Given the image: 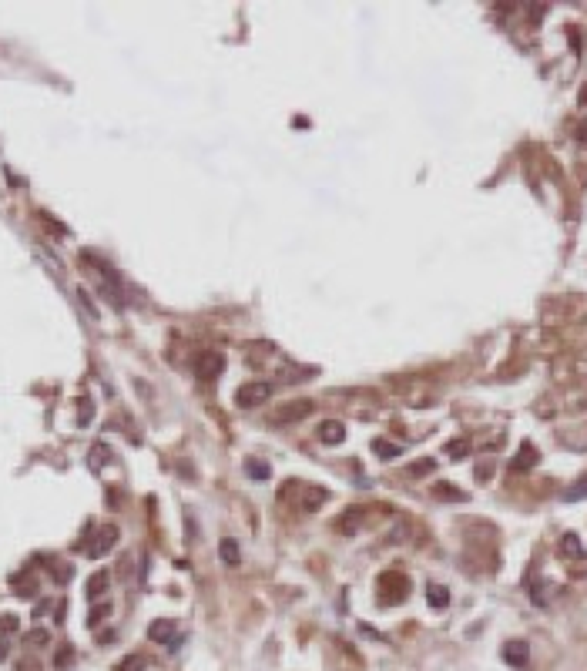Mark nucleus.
<instances>
[{
  "mask_svg": "<svg viewBox=\"0 0 587 671\" xmlns=\"http://www.w3.org/2000/svg\"><path fill=\"white\" fill-rule=\"evenodd\" d=\"M148 668V658L144 655H128V658L118 665V671H144Z\"/></svg>",
  "mask_w": 587,
  "mask_h": 671,
  "instance_id": "obj_17",
  "label": "nucleus"
},
{
  "mask_svg": "<svg viewBox=\"0 0 587 671\" xmlns=\"http://www.w3.org/2000/svg\"><path fill=\"white\" fill-rule=\"evenodd\" d=\"M51 641V634L44 631V628H34V631L24 638V645H30V648H40V645H47Z\"/></svg>",
  "mask_w": 587,
  "mask_h": 671,
  "instance_id": "obj_21",
  "label": "nucleus"
},
{
  "mask_svg": "<svg viewBox=\"0 0 587 671\" xmlns=\"http://www.w3.org/2000/svg\"><path fill=\"white\" fill-rule=\"evenodd\" d=\"M503 661L513 665V668H523V665L530 661V648H527V641H511V645H503Z\"/></svg>",
  "mask_w": 587,
  "mask_h": 671,
  "instance_id": "obj_8",
  "label": "nucleus"
},
{
  "mask_svg": "<svg viewBox=\"0 0 587 671\" xmlns=\"http://www.w3.org/2000/svg\"><path fill=\"white\" fill-rule=\"evenodd\" d=\"M71 661H74V648L64 645L61 651H57V655H54V668H57V671H64L67 665H71Z\"/></svg>",
  "mask_w": 587,
  "mask_h": 671,
  "instance_id": "obj_20",
  "label": "nucleus"
},
{
  "mask_svg": "<svg viewBox=\"0 0 587 671\" xmlns=\"http://www.w3.org/2000/svg\"><path fill=\"white\" fill-rule=\"evenodd\" d=\"M268 396H272V386H268V383H245V386L235 390V403L242 406V410H252V406L266 403Z\"/></svg>",
  "mask_w": 587,
  "mask_h": 671,
  "instance_id": "obj_2",
  "label": "nucleus"
},
{
  "mask_svg": "<svg viewBox=\"0 0 587 671\" xmlns=\"http://www.w3.org/2000/svg\"><path fill=\"white\" fill-rule=\"evenodd\" d=\"M91 417H94V406H91V400H81V427H84Z\"/></svg>",
  "mask_w": 587,
  "mask_h": 671,
  "instance_id": "obj_25",
  "label": "nucleus"
},
{
  "mask_svg": "<svg viewBox=\"0 0 587 671\" xmlns=\"http://www.w3.org/2000/svg\"><path fill=\"white\" fill-rule=\"evenodd\" d=\"M245 470H249V477H256V480H268V477H272L268 463H258V460H249V463H245Z\"/></svg>",
  "mask_w": 587,
  "mask_h": 671,
  "instance_id": "obj_19",
  "label": "nucleus"
},
{
  "mask_svg": "<svg viewBox=\"0 0 587 671\" xmlns=\"http://www.w3.org/2000/svg\"><path fill=\"white\" fill-rule=\"evenodd\" d=\"M17 628H21V621L13 618V614H0V634H7V638H11Z\"/></svg>",
  "mask_w": 587,
  "mask_h": 671,
  "instance_id": "obj_23",
  "label": "nucleus"
},
{
  "mask_svg": "<svg viewBox=\"0 0 587 671\" xmlns=\"http://www.w3.org/2000/svg\"><path fill=\"white\" fill-rule=\"evenodd\" d=\"M148 638H152L154 645H165L168 651H178V631H175V621H168V618H158L148 628Z\"/></svg>",
  "mask_w": 587,
  "mask_h": 671,
  "instance_id": "obj_3",
  "label": "nucleus"
},
{
  "mask_svg": "<svg viewBox=\"0 0 587 671\" xmlns=\"http://www.w3.org/2000/svg\"><path fill=\"white\" fill-rule=\"evenodd\" d=\"M222 373H225V356L218 353V349L202 353V359H198V376H202V380H218Z\"/></svg>",
  "mask_w": 587,
  "mask_h": 671,
  "instance_id": "obj_4",
  "label": "nucleus"
},
{
  "mask_svg": "<svg viewBox=\"0 0 587 671\" xmlns=\"http://www.w3.org/2000/svg\"><path fill=\"white\" fill-rule=\"evenodd\" d=\"M108 584H111L108 570H94V574H91V581H88V597H91V601H98V597L108 591Z\"/></svg>",
  "mask_w": 587,
  "mask_h": 671,
  "instance_id": "obj_11",
  "label": "nucleus"
},
{
  "mask_svg": "<svg viewBox=\"0 0 587 671\" xmlns=\"http://www.w3.org/2000/svg\"><path fill=\"white\" fill-rule=\"evenodd\" d=\"M115 544H118V527H111V524H108V527H101V531H98L94 544H88V558H104V554H108Z\"/></svg>",
  "mask_w": 587,
  "mask_h": 671,
  "instance_id": "obj_5",
  "label": "nucleus"
},
{
  "mask_svg": "<svg viewBox=\"0 0 587 671\" xmlns=\"http://www.w3.org/2000/svg\"><path fill=\"white\" fill-rule=\"evenodd\" d=\"M561 554H564V558L584 560V547H581V541H577V534H564V541H561Z\"/></svg>",
  "mask_w": 587,
  "mask_h": 671,
  "instance_id": "obj_12",
  "label": "nucleus"
},
{
  "mask_svg": "<svg viewBox=\"0 0 587 671\" xmlns=\"http://www.w3.org/2000/svg\"><path fill=\"white\" fill-rule=\"evenodd\" d=\"M447 453L453 456V460H460V456L470 453V444H467V440H450V444H447Z\"/></svg>",
  "mask_w": 587,
  "mask_h": 671,
  "instance_id": "obj_22",
  "label": "nucleus"
},
{
  "mask_svg": "<svg viewBox=\"0 0 587 671\" xmlns=\"http://www.w3.org/2000/svg\"><path fill=\"white\" fill-rule=\"evenodd\" d=\"M309 413H312V400H295V403L282 406L279 413H275V419L279 423H295V419H306Z\"/></svg>",
  "mask_w": 587,
  "mask_h": 671,
  "instance_id": "obj_7",
  "label": "nucleus"
},
{
  "mask_svg": "<svg viewBox=\"0 0 587 671\" xmlns=\"http://www.w3.org/2000/svg\"><path fill=\"white\" fill-rule=\"evenodd\" d=\"M108 611H111V608H108V604H101V608H98V611H94V614H91V621H88V624H91V628H98V621H101V618H104V614H108Z\"/></svg>",
  "mask_w": 587,
  "mask_h": 671,
  "instance_id": "obj_26",
  "label": "nucleus"
},
{
  "mask_svg": "<svg viewBox=\"0 0 587 671\" xmlns=\"http://www.w3.org/2000/svg\"><path fill=\"white\" fill-rule=\"evenodd\" d=\"M316 436H319V444L336 446V444H343V440H346V427L339 423V419H326V423H319Z\"/></svg>",
  "mask_w": 587,
  "mask_h": 671,
  "instance_id": "obj_6",
  "label": "nucleus"
},
{
  "mask_svg": "<svg viewBox=\"0 0 587 671\" xmlns=\"http://www.w3.org/2000/svg\"><path fill=\"white\" fill-rule=\"evenodd\" d=\"M436 497H443V500H467V494L453 490V487H436Z\"/></svg>",
  "mask_w": 587,
  "mask_h": 671,
  "instance_id": "obj_24",
  "label": "nucleus"
},
{
  "mask_svg": "<svg viewBox=\"0 0 587 671\" xmlns=\"http://www.w3.org/2000/svg\"><path fill=\"white\" fill-rule=\"evenodd\" d=\"M71 574H74V570H71V568H57V570H54V577H57V581H67Z\"/></svg>",
  "mask_w": 587,
  "mask_h": 671,
  "instance_id": "obj_28",
  "label": "nucleus"
},
{
  "mask_svg": "<svg viewBox=\"0 0 587 671\" xmlns=\"http://www.w3.org/2000/svg\"><path fill=\"white\" fill-rule=\"evenodd\" d=\"M7 651H11V638H7V634H0V661L7 658Z\"/></svg>",
  "mask_w": 587,
  "mask_h": 671,
  "instance_id": "obj_27",
  "label": "nucleus"
},
{
  "mask_svg": "<svg viewBox=\"0 0 587 671\" xmlns=\"http://www.w3.org/2000/svg\"><path fill=\"white\" fill-rule=\"evenodd\" d=\"M108 460H111V450H108L104 444H94V446H91V467H104Z\"/></svg>",
  "mask_w": 587,
  "mask_h": 671,
  "instance_id": "obj_18",
  "label": "nucleus"
},
{
  "mask_svg": "<svg viewBox=\"0 0 587 671\" xmlns=\"http://www.w3.org/2000/svg\"><path fill=\"white\" fill-rule=\"evenodd\" d=\"M372 450L383 456V460H396V456L403 453V450H399L396 444H386V440H372Z\"/></svg>",
  "mask_w": 587,
  "mask_h": 671,
  "instance_id": "obj_16",
  "label": "nucleus"
},
{
  "mask_svg": "<svg viewBox=\"0 0 587 671\" xmlns=\"http://www.w3.org/2000/svg\"><path fill=\"white\" fill-rule=\"evenodd\" d=\"M584 497H587V477H581L574 487H567V490H564V500H567V504H574V500H584Z\"/></svg>",
  "mask_w": 587,
  "mask_h": 671,
  "instance_id": "obj_14",
  "label": "nucleus"
},
{
  "mask_svg": "<svg viewBox=\"0 0 587 671\" xmlns=\"http://www.w3.org/2000/svg\"><path fill=\"white\" fill-rule=\"evenodd\" d=\"M537 463V450L530 444H520V450H517V460L511 463L513 473H523V470H530Z\"/></svg>",
  "mask_w": 587,
  "mask_h": 671,
  "instance_id": "obj_9",
  "label": "nucleus"
},
{
  "mask_svg": "<svg viewBox=\"0 0 587 671\" xmlns=\"http://www.w3.org/2000/svg\"><path fill=\"white\" fill-rule=\"evenodd\" d=\"M218 558H222V564H225V568H235V564L242 560L239 544H235L232 537H222V544H218Z\"/></svg>",
  "mask_w": 587,
  "mask_h": 671,
  "instance_id": "obj_10",
  "label": "nucleus"
},
{
  "mask_svg": "<svg viewBox=\"0 0 587 671\" xmlns=\"http://www.w3.org/2000/svg\"><path fill=\"white\" fill-rule=\"evenodd\" d=\"M359 517H363V510H359V507H349V514L339 520V531H343V534H353V531H356V524H359Z\"/></svg>",
  "mask_w": 587,
  "mask_h": 671,
  "instance_id": "obj_15",
  "label": "nucleus"
},
{
  "mask_svg": "<svg viewBox=\"0 0 587 671\" xmlns=\"http://www.w3.org/2000/svg\"><path fill=\"white\" fill-rule=\"evenodd\" d=\"M430 470H433V460H426V463H416V467H413V473H430Z\"/></svg>",
  "mask_w": 587,
  "mask_h": 671,
  "instance_id": "obj_29",
  "label": "nucleus"
},
{
  "mask_svg": "<svg viewBox=\"0 0 587 671\" xmlns=\"http://www.w3.org/2000/svg\"><path fill=\"white\" fill-rule=\"evenodd\" d=\"M81 262L84 266H94L91 272H94V279H98V289H101V295H108V303L115 305V309H121L125 305V299H121V279H118V272L104 259H94L91 252H81Z\"/></svg>",
  "mask_w": 587,
  "mask_h": 671,
  "instance_id": "obj_1",
  "label": "nucleus"
},
{
  "mask_svg": "<svg viewBox=\"0 0 587 671\" xmlns=\"http://www.w3.org/2000/svg\"><path fill=\"white\" fill-rule=\"evenodd\" d=\"M426 601H430V608H447V604H450V591H447V587H440V584H430Z\"/></svg>",
  "mask_w": 587,
  "mask_h": 671,
  "instance_id": "obj_13",
  "label": "nucleus"
}]
</instances>
